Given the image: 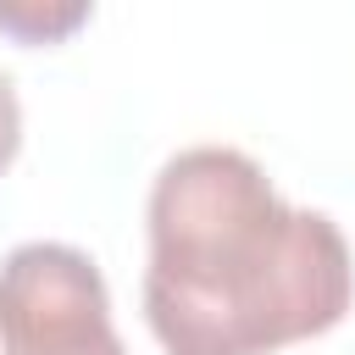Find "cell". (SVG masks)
Instances as JSON below:
<instances>
[{
    "label": "cell",
    "mask_w": 355,
    "mask_h": 355,
    "mask_svg": "<svg viewBox=\"0 0 355 355\" xmlns=\"http://www.w3.org/2000/svg\"><path fill=\"white\" fill-rule=\"evenodd\" d=\"M17 150H22V100H17L11 72L0 67V178H6V166L17 161Z\"/></svg>",
    "instance_id": "277c9868"
},
{
    "label": "cell",
    "mask_w": 355,
    "mask_h": 355,
    "mask_svg": "<svg viewBox=\"0 0 355 355\" xmlns=\"http://www.w3.org/2000/svg\"><path fill=\"white\" fill-rule=\"evenodd\" d=\"M0 355H128L94 255L55 239L0 255Z\"/></svg>",
    "instance_id": "7a4b0ae2"
},
{
    "label": "cell",
    "mask_w": 355,
    "mask_h": 355,
    "mask_svg": "<svg viewBox=\"0 0 355 355\" xmlns=\"http://www.w3.org/2000/svg\"><path fill=\"white\" fill-rule=\"evenodd\" d=\"M94 11L83 0L72 6H39V0H11L0 6V33H11L17 44H61L72 28H83Z\"/></svg>",
    "instance_id": "3957f363"
},
{
    "label": "cell",
    "mask_w": 355,
    "mask_h": 355,
    "mask_svg": "<svg viewBox=\"0 0 355 355\" xmlns=\"http://www.w3.org/2000/svg\"><path fill=\"white\" fill-rule=\"evenodd\" d=\"M144 233V322L166 355H272L349 316L338 222L288 205L233 144L178 150L150 183Z\"/></svg>",
    "instance_id": "6da1fadb"
}]
</instances>
